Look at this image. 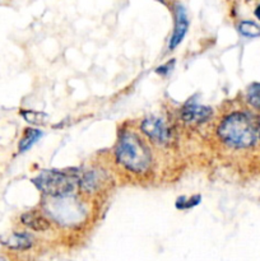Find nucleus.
I'll return each mask as SVG.
<instances>
[{"label":"nucleus","mask_w":260,"mask_h":261,"mask_svg":"<svg viewBox=\"0 0 260 261\" xmlns=\"http://www.w3.org/2000/svg\"><path fill=\"white\" fill-rule=\"evenodd\" d=\"M218 137L229 147L245 149L256 143L257 132L246 114L233 112L221 122L218 126Z\"/></svg>","instance_id":"nucleus-1"},{"label":"nucleus","mask_w":260,"mask_h":261,"mask_svg":"<svg viewBox=\"0 0 260 261\" xmlns=\"http://www.w3.org/2000/svg\"><path fill=\"white\" fill-rule=\"evenodd\" d=\"M116 158L120 165L135 173L147 171L152 162L147 145L132 133H126L120 138L116 148Z\"/></svg>","instance_id":"nucleus-2"},{"label":"nucleus","mask_w":260,"mask_h":261,"mask_svg":"<svg viewBox=\"0 0 260 261\" xmlns=\"http://www.w3.org/2000/svg\"><path fill=\"white\" fill-rule=\"evenodd\" d=\"M75 182V176L61 171H43L33 180L38 190L53 198H64L73 193Z\"/></svg>","instance_id":"nucleus-3"},{"label":"nucleus","mask_w":260,"mask_h":261,"mask_svg":"<svg viewBox=\"0 0 260 261\" xmlns=\"http://www.w3.org/2000/svg\"><path fill=\"white\" fill-rule=\"evenodd\" d=\"M173 10H175V30H173L172 36L170 38V43H168L170 50H173L183 42L184 37L189 30V17L184 5L177 3V4H175Z\"/></svg>","instance_id":"nucleus-4"},{"label":"nucleus","mask_w":260,"mask_h":261,"mask_svg":"<svg viewBox=\"0 0 260 261\" xmlns=\"http://www.w3.org/2000/svg\"><path fill=\"white\" fill-rule=\"evenodd\" d=\"M140 129L142 132L149 138L153 142L158 143H166L168 140V130L167 126L165 125V122L162 121L158 117H147V119L143 120L142 125H140Z\"/></svg>","instance_id":"nucleus-5"},{"label":"nucleus","mask_w":260,"mask_h":261,"mask_svg":"<svg viewBox=\"0 0 260 261\" xmlns=\"http://www.w3.org/2000/svg\"><path fill=\"white\" fill-rule=\"evenodd\" d=\"M0 242L3 246L8 247L9 250L14 251H24L32 247L33 240L32 237L24 232H13V233L5 234L0 237Z\"/></svg>","instance_id":"nucleus-6"},{"label":"nucleus","mask_w":260,"mask_h":261,"mask_svg":"<svg viewBox=\"0 0 260 261\" xmlns=\"http://www.w3.org/2000/svg\"><path fill=\"white\" fill-rule=\"evenodd\" d=\"M213 115L211 107L199 106V105H186L183 110V119L190 124L205 122Z\"/></svg>","instance_id":"nucleus-7"},{"label":"nucleus","mask_w":260,"mask_h":261,"mask_svg":"<svg viewBox=\"0 0 260 261\" xmlns=\"http://www.w3.org/2000/svg\"><path fill=\"white\" fill-rule=\"evenodd\" d=\"M20 221L25 227L36 232H43L50 228V223H48L47 219L41 216V214L36 213V212H28V213L22 214Z\"/></svg>","instance_id":"nucleus-8"},{"label":"nucleus","mask_w":260,"mask_h":261,"mask_svg":"<svg viewBox=\"0 0 260 261\" xmlns=\"http://www.w3.org/2000/svg\"><path fill=\"white\" fill-rule=\"evenodd\" d=\"M41 135H42V133H41L40 130H36V129L25 130L24 135L22 137V139H20L19 142V145H18L19 152H25V150L30 149V148L32 147L38 139H40Z\"/></svg>","instance_id":"nucleus-9"},{"label":"nucleus","mask_w":260,"mask_h":261,"mask_svg":"<svg viewBox=\"0 0 260 261\" xmlns=\"http://www.w3.org/2000/svg\"><path fill=\"white\" fill-rule=\"evenodd\" d=\"M99 178L94 172H87L83 177L81 178L79 184H81L82 190L86 193H93L97 188L99 186Z\"/></svg>","instance_id":"nucleus-10"},{"label":"nucleus","mask_w":260,"mask_h":261,"mask_svg":"<svg viewBox=\"0 0 260 261\" xmlns=\"http://www.w3.org/2000/svg\"><path fill=\"white\" fill-rule=\"evenodd\" d=\"M239 32L249 38H255L260 36V25L252 20H242L239 24Z\"/></svg>","instance_id":"nucleus-11"},{"label":"nucleus","mask_w":260,"mask_h":261,"mask_svg":"<svg viewBox=\"0 0 260 261\" xmlns=\"http://www.w3.org/2000/svg\"><path fill=\"white\" fill-rule=\"evenodd\" d=\"M246 98L250 106L260 111V83H252L249 87Z\"/></svg>","instance_id":"nucleus-12"},{"label":"nucleus","mask_w":260,"mask_h":261,"mask_svg":"<svg viewBox=\"0 0 260 261\" xmlns=\"http://www.w3.org/2000/svg\"><path fill=\"white\" fill-rule=\"evenodd\" d=\"M22 116L24 120L31 124H43V120L46 119V115L42 112H36V111H22Z\"/></svg>","instance_id":"nucleus-13"},{"label":"nucleus","mask_w":260,"mask_h":261,"mask_svg":"<svg viewBox=\"0 0 260 261\" xmlns=\"http://www.w3.org/2000/svg\"><path fill=\"white\" fill-rule=\"evenodd\" d=\"M199 201H200V196L199 195L193 196L191 199L180 198L177 200V203H176V206H177L178 209H189V208H191V206L198 205Z\"/></svg>","instance_id":"nucleus-14"},{"label":"nucleus","mask_w":260,"mask_h":261,"mask_svg":"<svg viewBox=\"0 0 260 261\" xmlns=\"http://www.w3.org/2000/svg\"><path fill=\"white\" fill-rule=\"evenodd\" d=\"M254 14H255V17H256L257 19L260 20V5H259V7H256V8H255V10H254Z\"/></svg>","instance_id":"nucleus-15"},{"label":"nucleus","mask_w":260,"mask_h":261,"mask_svg":"<svg viewBox=\"0 0 260 261\" xmlns=\"http://www.w3.org/2000/svg\"><path fill=\"white\" fill-rule=\"evenodd\" d=\"M0 261H8L7 259H5V257H3V256H0Z\"/></svg>","instance_id":"nucleus-16"}]
</instances>
